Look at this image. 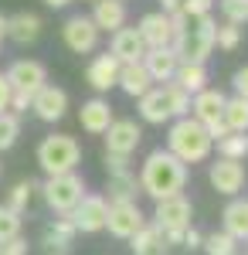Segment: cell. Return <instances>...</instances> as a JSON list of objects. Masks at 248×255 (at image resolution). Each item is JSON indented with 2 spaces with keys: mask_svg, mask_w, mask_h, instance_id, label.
Wrapping results in <instances>:
<instances>
[{
  "mask_svg": "<svg viewBox=\"0 0 248 255\" xmlns=\"http://www.w3.org/2000/svg\"><path fill=\"white\" fill-rule=\"evenodd\" d=\"M184 184H187V163H180V160L173 157L170 150H163V146L153 150L150 157L143 160V167H139V191L150 194L153 201L180 194Z\"/></svg>",
  "mask_w": 248,
  "mask_h": 255,
  "instance_id": "obj_1",
  "label": "cell"
},
{
  "mask_svg": "<svg viewBox=\"0 0 248 255\" xmlns=\"http://www.w3.org/2000/svg\"><path fill=\"white\" fill-rule=\"evenodd\" d=\"M211 146H214L211 133L194 116L173 119L170 136H167V150H170L180 163H201V160H208L211 157Z\"/></svg>",
  "mask_w": 248,
  "mask_h": 255,
  "instance_id": "obj_2",
  "label": "cell"
},
{
  "mask_svg": "<svg viewBox=\"0 0 248 255\" xmlns=\"http://www.w3.org/2000/svg\"><path fill=\"white\" fill-rule=\"evenodd\" d=\"M82 160V146H78L75 136L68 133H51L38 143V163L48 177L55 174H72Z\"/></svg>",
  "mask_w": 248,
  "mask_h": 255,
  "instance_id": "obj_3",
  "label": "cell"
},
{
  "mask_svg": "<svg viewBox=\"0 0 248 255\" xmlns=\"http://www.w3.org/2000/svg\"><path fill=\"white\" fill-rule=\"evenodd\" d=\"M191 218H194V204H191V197L180 191V194H170V197H160L156 201L153 225L167 235L170 245H180V235L191 228Z\"/></svg>",
  "mask_w": 248,
  "mask_h": 255,
  "instance_id": "obj_4",
  "label": "cell"
},
{
  "mask_svg": "<svg viewBox=\"0 0 248 255\" xmlns=\"http://www.w3.org/2000/svg\"><path fill=\"white\" fill-rule=\"evenodd\" d=\"M41 191H44V201H48L51 211L68 215L78 201H82V194H85V180L78 177V170H72V174H55V177L44 180Z\"/></svg>",
  "mask_w": 248,
  "mask_h": 255,
  "instance_id": "obj_5",
  "label": "cell"
},
{
  "mask_svg": "<svg viewBox=\"0 0 248 255\" xmlns=\"http://www.w3.org/2000/svg\"><path fill=\"white\" fill-rule=\"evenodd\" d=\"M214 31H218V20L211 17V14H208V17H197V20H194V27H187V34H184V41H180L177 58L208 65L211 51H214Z\"/></svg>",
  "mask_w": 248,
  "mask_h": 255,
  "instance_id": "obj_6",
  "label": "cell"
},
{
  "mask_svg": "<svg viewBox=\"0 0 248 255\" xmlns=\"http://www.w3.org/2000/svg\"><path fill=\"white\" fill-rule=\"evenodd\" d=\"M221 109H225V96L218 89H201L191 96V116L211 133V139H221L228 129L221 123Z\"/></svg>",
  "mask_w": 248,
  "mask_h": 255,
  "instance_id": "obj_7",
  "label": "cell"
},
{
  "mask_svg": "<svg viewBox=\"0 0 248 255\" xmlns=\"http://www.w3.org/2000/svg\"><path fill=\"white\" fill-rule=\"evenodd\" d=\"M99 31L92 17H85V14H75V17L65 20V27H61V41H65V48L68 51H75V55H92L99 48Z\"/></svg>",
  "mask_w": 248,
  "mask_h": 255,
  "instance_id": "obj_8",
  "label": "cell"
},
{
  "mask_svg": "<svg viewBox=\"0 0 248 255\" xmlns=\"http://www.w3.org/2000/svg\"><path fill=\"white\" fill-rule=\"evenodd\" d=\"M102 136H106V153L133 157V150L139 146V139H143V126L136 119H113Z\"/></svg>",
  "mask_w": 248,
  "mask_h": 255,
  "instance_id": "obj_9",
  "label": "cell"
},
{
  "mask_svg": "<svg viewBox=\"0 0 248 255\" xmlns=\"http://www.w3.org/2000/svg\"><path fill=\"white\" fill-rule=\"evenodd\" d=\"M3 79L10 82V92H27V96H34L41 85H48V72H44V65L34 61V58H17L3 72Z\"/></svg>",
  "mask_w": 248,
  "mask_h": 255,
  "instance_id": "obj_10",
  "label": "cell"
},
{
  "mask_svg": "<svg viewBox=\"0 0 248 255\" xmlns=\"http://www.w3.org/2000/svg\"><path fill=\"white\" fill-rule=\"evenodd\" d=\"M68 215H72L78 232H89V235H92V232H102V228H106L109 201H106L102 194H82V201H78Z\"/></svg>",
  "mask_w": 248,
  "mask_h": 255,
  "instance_id": "obj_11",
  "label": "cell"
},
{
  "mask_svg": "<svg viewBox=\"0 0 248 255\" xmlns=\"http://www.w3.org/2000/svg\"><path fill=\"white\" fill-rule=\"evenodd\" d=\"M245 167H242V160H225V157H218L214 163L208 167V180H211V187L218 191V194H228L235 197L242 187H245Z\"/></svg>",
  "mask_w": 248,
  "mask_h": 255,
  "instance_id": "obj_12",
  "label": "cell"
},
{
  "mask_svg": "<svg viewBox=\"0 0 248 255\" xmlns=\"http://www.w3.org/2000/svg\"><path fill=\"white\" fill-rule=\"evenodd\" d=\"M31 113L41 119V123H58L68 113V92L61 85H41L34 99H31Z\"/></svg>",
  "mask_w": 248,
  "mask_h": 255,
  "instance_id": "obj_13",
  "label": "cell"
},
{
  "mask_svg": "<svg viewBox=\"0 0 248 255\" xmlns=\"http://www.w3.org/2000/svg\"><path fill=\"white\" fill-rule=\"evenodd\" d=\"M143 225H146V218H143V211H139V204H136V201H126V204H109L106 228H109L116 238H133Z\"/></svg>",
  "mask_w": 248,
  "mask_h": 255,
  "instance_id": "obj_14",
  "label": "cell"
},
{
  "mask_svg": "<svg viewBox=\"0 0 248 255\" xmlns=\"http://www.w3.org/2000/svg\"><path fill=\"white\" fill-rule=\"evenodd\" d=\"M85 82L96 89L99 96L109 92V89H116V82H119V61H116L113 51L96 55V58L89 61V68H85Z\"/></svg>",
  "mask_w": 248,
  "mask_h": 255,
  "instance_id": "obj_15",
  "label": "cell"
},
{
  "mask_svg": "<svg viewBox=\"0 0 248 255\" xmlns=\"http://www.w3.org/2000/svg\"><path fill=\"white\" fill-rule=\"evenodd\" d=\"M139 116H143V123H153V126H163L173 119V106L163 85H153L150 92L139 96Z\"/></svg>",
  "mask_w": 248,
  "mask_h": 255,
  "instance_id": "obj_16",
  "label": "cell"
},
{
  "mask_svg": "<svg viewBox=\"0 0 248 255\" xmlns=\"http://www.w3.org/2000/svg\"><path fill=\"white\" fill-rule=\"evenodd\" d=\"M113 106L106 102L102 96L89 99V102H82V109H78V123H82V129L85 133H92V136H102L106 129H109V123H113Z\"/></svg>",
  "mask_w": 248,
  "mask_h": 255,
  "instance_id": "obj_17",
  "label": "cell"
},
{
  "mask_svg": "<svg viewBox=\"0 0 248 255\" xmlns=\"http://www.w3.org/2000/svg\"><path fill=\"white\" fill-rule=\"evenodd\" d=\"M136 31H139L146 48H170V14H163V10L143 14Z\"/></svg>",
  "mask_w": 248,
  "mask_h": 255,
  "instance_id": "obj_18",
  "label": "cell"
},
{
  "mask_svg": "<svg viewBox=\"0 0 248 255\" xmlns=\"http://www.w3.org/2000/svg\"><path fill=\"white\" fill-rule=\"evenodd\" d=\"M109 51L116 55L119 65H129V61H143L146 44H143V38H139L136 27H119V31H113V48H109Z\"/></svg>",
  "mask_w": 248,
  "mask_h": 255,
  "instance_id": "obj_19",
  "label": "cell"
},
{
  "mask_svg": "<svg viewBox=\"0 0 248 255\" xmlns=\"http://www.w3.org/2000/svg\"><path fill=\"white\" fill-rule=\"evenodd\" d=\"M126 17H129V10H126V0H92V24H96L99 31H119V27H126Z\"/></svg>",
  "mask_w": 248,
  "mask_h": 255,
  "instance_id": "obj_20",
  "label": "cell"
},
{
  "mask_svg": "<svg viewBox=\"0 0 248 255\" xmlns=\"http://www.w3.org/2000/svg\"><path fill=\"white\" fill-rule=\"evenodd\" d=\"M41 17L31 14V10H20V14H10L7 17V38L14 44H34L41 38Z\"/></svg>",
  "mask_w": 248,
  "mask_h": 255,
  "instance_id": "obj_21",
  "label": "cell"
},
{
  "mask_svg": "<svg viewBox=\"0 0 248 255\" xmlns=\"http://www.w3.org/2000/svg\"><path fill=\"white\" fill-rule=\"evenodd\" d=\"M177 65H180V58L173 55L170 48H146V55H143V68L150 72L153 85H156V82H170L173 72H177Z\"/></svg>",
  "mask_w": 248,
  "mask_h": 255,
  "instance_id": "obj_22",
  "label": "cell"
},
{
  "mask_svg": "<svg viewBox=\"0 0 248 255\" xmlns=\"http://www.w3.org/2000/svg\"><path fill=\"white\" fill-rule=\"evenodd\" d=\"M126 96H133L139 99L143 92H150L153 89V79H150V72L143 68V61H129V65H119V82H116Z\"/></svg>",
  "mask_w": 248,
  "mask_h": 255,
  "instance_id": "obj_23",
  "label": "cell"
},
{
  "mask_svg": "<svg viewBox=\"0 0 248 255\" xmlns=\"http://www.w3.org/2000/svg\"><path fill=\"white\" fill-rule=\"evenodd\" d=\"M129 242H133L129 245L133 255H170V242H167V235L156 225H143Z\"/></svg>",
  "mask_w": 248,
  "mask_h": 255,
  "instance_id": "obj_24",
  "label": "cell"
},
{
  "mask_svg": "<svg viewBox=\"0 0 248 255\" xmlns=\"http://www.w3.org/2000/svg\"><path fill=\"white\" fill-rule=\"evenodd\" d=\"M75 235H78V228H75V221H72V215H61L55 225L44 232V245L51 249V255H65L72 249Z\"/></svg>",
  "mask_w": 248,
  "mask_h": 255,
  "instance_id": "obj_25",
  "label": "cell"
},
{
  "mask_svg": "<svg viewBox=\"0 0 248 255\" xmlns=\"http://www.w3.org/2000/svg\"><path fill=\"white\" fill-rule=\"evenodd\" d=\"M170 82H177V85H180L187 96H194V92L208 89V68H204L201 61H180Z\"/></svg>",
  "mask_w": 248,
  "mask_h": 255,
  "instance_id": "obj_26",
  "label": "cell"
},
{
  "mask_svg": "<svg viewBox=\"0 0 248 255\" xmlns=\"http://www.w3.org/2000/svg\"><path fill=\"white\" fill-rule=\"evenodd\" d=\"M109 204H126V201H136V197L143 194L139 191V177L133 174V170H126V174H116V177H109Z\"/></svg>",
  "mask_w": 248,
  "mask_h": 255,
  "instance_id": "obj_27",
  "label": "cell"
},
{
  "mask_svg": "<svg viewBox=\"0 0 248 255\" xmlns=\"http://www.w3.org/2000/svg\"><path fill=\"white\" fill-rule=\"evenodd\" d=\"M221 221H225V232H228L231 238H238V242H245L248 238V201H231L228 208H225V215H221Z\"/></svg>",
  "mask_w": 248,
  "mask_h": 255,
  "instance_id": "obj_28",
  "label": "cell"
},
{
  "mask_svg": "<svg viewBox=\"0 0 248 255\" xmlns=\"http://www.w3.org/2000/svg\"><path fill=\"white\" fill-rule=\"evenodd\" d=\"M221 123H225L228 133H248V99H242V96L225 99Z\"/></svg>",
  "mask_w": 248,
  "mask_h": 255,
  "instance_id": "obj_29",
  "label": "cell"
},
{
  "mask_svg": "<svg viewBox=\"0 0 248 255\" xmlns=\"http://www.w3.org/2000/svg\"><path fill=\"white\" fill-rule=\"evenodd\" d=\"M218 143V157L225 160H245L248 157V133H225Z\"/></svg>",
  "mask_w": 248,
  "mask_h": 255,
  "instance_id": "obj_30",
  "label": "cell"
},
{
  "mask_svg": "<svg viewBox=\"0 0 248 255\" xmlns=\"http://www.w3.org/2000/svg\"><path fill=\"white\" fill-rule=\"evenodd\" d=\"M201 249L208 255H238V238H231L228 232H211L201 238Z\"/></svg>",
  "mask_w": 248,
  "mask_h": 255,
  "instance_id": "obj_31",
  "label": "cell"
},
{
  "mask_svg": "<svg viewBox=\"0 0 248 255\" xmlns=\"http://www.w3.org/2000/svg\"><path fill=\"white\" fill-rule=\"evenodd\" d=\"M20 136V116L14 113H0V150H10Z\"/></svg>",
  "mask_w": 248,
  "mask_h": 255,
  "instance_id": "obj_32",
  "label": "cell"
},
{
  "mask_svg": "<svg viewBox=\"0 0 248 255\" xmlns=\"http://www.w3.org/2000/svg\"><path fill=\"white\" fill-rule=\"evenodd\" d=\"M163 89H167V96H170V106H173V119L180 116H191V96L177 85V82H160Z\"/></svg>",
  "mask_w": 248,
  "mask_h": 255,
  "instance_id": "obj_33",
  "label": "cell"
},
{
  "mask_svg": "<svg viewBox=\"0 0 248 255\" xmlns=\"http://www.w3.org/2000/svg\"><path fill=\"white\" fill-rule=\"evenodd\" d=\"M214 44L221 48V51H235L238 44H242V27L238 24H218V31H214Z\"/></svg>",
  "mask_w": 248,
  "mask_h": 255,
  "instance_id": "obj_34",
  "label": "cell"
},
{
  "mask_svg": "<svg viewBox=\"0 0 248 255\" xmlns=\"http://www.w3.org/2000/svg\"><path fill=\"white\" fill-rule=\"evenodd\" d=\"M31 194H34V184H31V180L14 184V191H10V197H7V208L17 211V215H24V208L31 204Z\"/></svg>",
  "mask_w": 248,
  "mask_h": 255,
  "instance_id": "obj_35",
  "label": "cell"
},
{
  "mask_svg": "<svg viewBox=\"0 0 248 255\" xmlns=\"http://www.w3.org/2000/svg\"><path fill=\"white\" fill-rule=\"evenodd\" d=\"M221 14L228 24H248V0H221Z\"/></svg>",
  "mask_w": 248,
  "mask_h": 255,
  "instance_id": "obj_36",
  "label": "cell"
},
{
  "mask_svg": "<svg viewBox=\"0 0 248 255\" xmlns=\"http://www.w3.org/2000/svg\"><path fill=\"white\" fill-rule=\"evenodd\" d=\"M14 235H20V215L3 204L0 208V242H7V238H14Z\"/></svg>",
  "mask_w": 248,
  "mask_h": 255,
  "instance_id": "obj_37",
  "label": "cell"
},
{
  "mask_svg": "<svg viewBox=\"0 0 248 255\" xmlns=\"http://www.w3.org/2000/svg\"><path fill=\"white\" fill-rule=\"evenodd\" d=\"M211 7H214V0H184L180 14H187L191 20H197V17H208Z\"/></svg>",
  "mask_w": 248,
  "mask_h": 255,
  "instance_id": "obj_38",
  "label": "cell"
},
{
  "mask_svg": "<svg viewBox=\"0 0 248 255\" xmlns=\"http://www.w3.org/2000/svg\"><path fill=\"white\" fill-rule=\"evenodd\" d=\"M129 170V157H116V153H106V174L116 177V174H126Z\"/></svg>",
  "mask_w": 248,
  "mask_h": 255,
  "instance_id": "obj_39",
  "label": "cell"
},
{
  "mask_svg": "<svg viewBox=\"0 0 248 255\" xmlns=\"http://www.w3.org/2000/svg\"><path fill=\"white\" fill-rule=\"evenodd\" d=\"M0 255H27V242L20 235L7 238V242H0Z\"/></svg>",
  "mask_w": 248,
  "mask_h": 255,
  "instance_id": "obj_40",
  "label": "cell"
},
{
  "mask_svg": "<svg viewBox=\"0 0 248 255\" xmlns=\"http://www.w3.org/2000/svg\"><path fill=\"white\" fill-rule=\"evenodd\" d=\"M201 232H194V228H187V232H184V235H180V249H184V252H197V249H201Z\"/></svg>",
  "mask_w": 248,
  "mask_h": 255,
  "instance_id": "obj_41",
  "label": "cell"
},
{
  "mask_svg": "<svg viewBox=\"0 0 248 255\" xmlns=\"http://www.w3.org/2000/svg\"><path fill=\"white\" fill-rule=\"evenodd\" d=\"M231 85H235V96L248 99V65H245V68H238V72H235V79H231Z\"/></svg>",
  "mask_w": 248,
  "mask_h": 255,
  "instance_id": "obj_42",
  "label": "cell"
},
{
  "mask_svg": "<svg viewBox=\"0 0 248 255\" xmlns=\"http://www.w3.org/2000/svg\"><path fill=\"white\" fill-rule=\"evenodd\" d=\"M7 102H10V82L0 75V113H7Z\"/></svg>",
  "mask_w": 248,
  "mask_h": 255,
  "instance_id": "obj_43",
  "label": "cell"
},
{
  "mask_svg": "<svg viewBox=\"0 0 248 255\" xmlns=\"http://www.w3.org/2000/svg\"><path fill=\"white\" fill-rule=\"evenodd\" d=\"M180 7H184V0H160V10L163 14H177Z\"/></svg>",
  "mask_w": 248,
  "mask_h": 255,
  "instance_id": "obj_44",
  "label": "cell"
},
{
  "mask_svg": "<svg viewBox=\"0 0 248 255\" xmlns=\"http://www.w3.org/2000/svg\"><path fill=\"white\" fill-rule=\"evenodd\" d=\"M44 3H48V7H55V10H61V7H68L72 0H44Z\"/></svg>",
  "mask_w": 248,
  "mask_h": 255,
  "instance_id": "obj_45",
  "label": "cell"
},
{
  "mask_svg": "<svg viewBox=\"0 0 248 255\" xmlns=\"http://www.w3.org/2000/svg\"><path fill=\"white\" fill-rule=\"evenodd\" d=\"M0 44H3V38H0Z\"/></svg>",
  "mask_w": 248,
  "mask_h": 255,
  "instance_id": "obj_46",
  "label": "cell"
},
{
  "mask_svg": "<svg viewBox=\"0 0 248 255\" xmlns=\"http://www.w3.org/2000/svg\"><path fill=\"white\" fill-rule=\"evenodd\" d=\"M0 174H3V170H0Z\"/></svg>",
  "mask_w": 248,
  "mask_h": 255,
  "instance_id": "obj_47",
  "label": "cell"
},
{
  "mask_svg": "<svg viewBox=\"0 0 248 255\" xmlns=\"http://www.w3.org/2000/svg\"><path fill=\"white\" fill-rule=\"evenodd\" d=\"M245 242H248V238H245Z\"/></svg>",
  "mask_w": 248,
  "mask_h": 255,
  "instance_id": "obj_48",
  "label": "cell"
}]
</instances>
